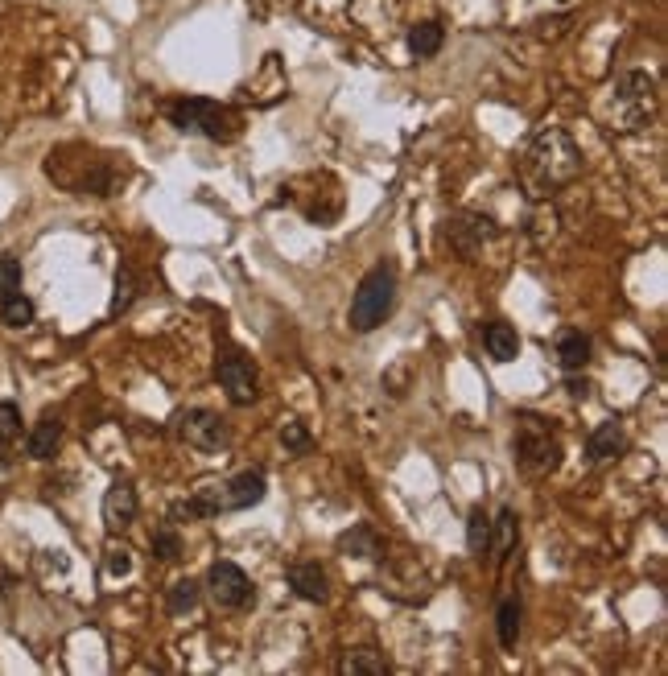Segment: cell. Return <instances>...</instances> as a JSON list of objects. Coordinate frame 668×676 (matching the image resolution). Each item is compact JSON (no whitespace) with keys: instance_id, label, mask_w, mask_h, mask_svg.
<instances>
[{"instance_id":"1","label":"cell","mask_w":668,"mask_h":676,"mask_svg":"<svg viewBox=\"0 0 668 676\" xmlns=\"http://www.w3.org/2000/svg\"><path fill=\"white\" fill-rule=\"evenodd\" d=\"M582 174V149L565 128H545L528 141L524 161H520V178L532 198H549L561 186H570Z\"/></svg>"},{"instance_id":"2","label":"cell","mask_w":668,"mask_h":676,"mask_svg":"<svg viewBox=\"0 0 668 676\" xmlns=\"http://www.w3.org/2000/svg\"><path fill=\"white\" fill-rule=\"evenodd\" d=\"M170 124L186 137H207V141H236L240 137V116L231 112L219 99H203V95H186L170 104Z\"/></svg>"},{"instance_id":"3","label":"cell","mask_w":668,"mask_h":676,"mask_svg":"<svg viewBox=\"0 0 668 676\" xmlns=\"http://www.w3.org/2000/svg\"><path fill=\"white\" fill-rule=\"evenodd\" d=\"M392 306H396V268L392 264H376V268H367L363 273V281H359V289L351 297L347 326L355 334H372L392 318Z\"/></svg>"},{"instance_id":"4","label":"cell","mask_w":668,"mask_h":676,"mask_svg":"<svg viewBox=\"0 0 668 676\" xmlns=\"http://www.w3.org/2000/svg\"><path fill=\"white\" fill-rule=\"evenodd\" d=\"M512 458L524 475H553V470L561 466V442L541 417L524 413L516 421V433H512Z\"/></svg>"},{"instance_id":"5","label":"cell","mask_w":668,"mask_h":676,"mask_svg":"<svg viewBox=\"0 0 668 676\" xmlns=\"http://www.w3.org/2000/svg\"><path fill=\"white\" fill-rule=\"evenodd\" d=\"M54 157H62V161H71V165H75V174L54 178L66 194H116V186H120V169H116L112 157H99V153H87V149H83L87 161H75L66 145L54 149Z\"/></svg>"},{"instance_id":"6","label":"cell","mask_w":668,"mask_h":676,"mask_svg":"<svg viewBox=\"0 0 668 676\" xmlns=\"http://www.w3.org/2000/svg\"><path fill=\"white\" fill-rule=\"evenodd\" d=\"M170 429H174L178 442H186L198 454H223L231 446L227 421L219 413H211V409H186V413H178L170 421Z\"/></svg>"},{"instance_id":"7","label":"cell","mask_w":668,"mask_h":676,"mask_svg":"<svg viewBox=\"0 0 668 676\" xmlns=\"http://www.w3.org/2000/svg\"><path fill=\"white\" fill-rule=\"evenodd\" d=\"M615 104H619V128H644L656 112V79L648 71H627L615 83Z\"/></svg>"},{"instance_id":"8","label":"cell","mask_w":668,"mask_h":676,"mask_svg":"<svg viewBox=\"0 0 668 676\" xmlns=\"http://www.w3.org/2000/svg\"><path fill=\"white\" fill-rule=\"evenodd\" d=\"M215 380L223 388V396L236 404V409H248V404L260 396V376H256V363L236 351V347H227L219 359H215Z\"/></svg>"},{"instance_id":"9","label":"cell","mask_w":668,"mask_h":676,"mask_svg":"<svg viewBox=\"0 0 668 676\" xmlns=\"http://www.w3.org/2000/svg\"><path fill=\"white\" fill-rule=\"evenodd\" d=\"M207 590L219 611H248V606H256V586L236 561H215L207 569Z\"/></svg>"},{"instance_id":"10","label":"cell","mask_w":668,"mask_h":676,"mask_svg":"<svg viewBox=\"0 0 668 676\" xmlns=\"http://www.w3.org/2000/svg\"><path fill=\"white\" fill-rule=\"evenodd\" d=\"M99 512H104V528L116 536V532H128L132 524H137V512H141V503H137V487H132L128 479H116L108 491H104V503H99Z\"/></svg>"},{"instance_id":"11","label":"cell","mask_w":668,"mask_h":676,"mask_svg":"<svg viewBox=\"0 0 668 676\" xmlns=\"http://www.w3.org/2000/svg\"><path fill=\"white\" fill-rule=\"evenodd\" d=\"M495 240V223L491 219H479V215H458L446 223V244L462 256V260H475L479 248Z\"/></svg>"},{"instance_id":"12","label":"cell","mask_w":668,"mask_h":676,"mask_svg":"<svg viewBox=\"0 0 668 676\" xmlns=\"http://www.w3.org/2000/svg\"><path fill=\"white\" fill-rule=\"evenodd\" d=\"M285 582L302 602H318L322 606L330 598V578H326V569L318 561H293L285 569Z\"/></svg>"},{"instance_id":"13","label":"cell","mask_w":668,"mask_h":676,"mask_svg":"<svg viewBox=\"0 0 668 676\" xmlns=\"http://www.w3.org/2000/svg\"><path fill=\"white\" fill-rule=\"evenodd\" d=\"M627 454V433H623V421H603L594 433H590V442H586V458L590 462H615Z\"/></svg>"},{"instance_id":"14","label":"cell","mask_w":668,"mask_h":676,"mask_svg":"<svg viewBox=\"0 0 668 676\" xmlns=\"http://www.w3.org/2000/svg\"><path fill=\"white\" fill-rule=\"evenodd\" d=\"M520 545V516H516V507H499V516L491 520V549L495 553V565H508V557L516 553Z\"/></svg>"},{"instance_id":"15","label":"cell","mask_w":668,"mask_h":676,"mask_svg":"<svg viewBox=\"0 0 668 676\" xmlns=\"http://www.w3.org/2000/svg\"><path fill=\"white\" fill-rule=\"evenodd\" d=\"M590 359H594L590 334H582V330H561L557 334V363H561V371H586Z\"/></svg>"},{"instance_id":"16","label":"cell","mask_w":668,"mask_h":676,"mask_svg":"<svg viewBox=\"0 0 668 676\" xmlns=\"http://www.w3.org/2000/svg\"><path fill=\"white\" fill-rule=\"evenodd\" d=\"M520 631H524V606H520V598H504L495 606V635H499V648L504 652H516V644H520Z\"/></svg>"},{"instance_id":"17","label":"cell","mask_w":668,"mask_h":676,"mask_svg":"<svg viewBox=\"0 0 668 676\" xmlns=\"http://www.w3.org/2000/svg\"><path fill=\"white\" fill-rule=\"evenodd\" d=\"M483 347H487V355L495 363H512L520 355V334L508 322H487L483 326Z\"/></svg>"},{"instance_id":"18","label":"cell","mask_w":668,"mask_h":676,"mask_svg":"<svg viewBox=\"0 0 668 676\" xmlns=\"http://www.w3.org/2000/svg\"><path fill=\"white\" fill-rule=\"evenodd\" d=\"M58 446H62V417H58V413H46L38 425H33V433H29V458L46 462V458L58 454Z\"/></svg>"},{"instance_id":"19","label":"cell","mask_w":668,"mask_h":676,"mask_svg":"<svg viewBox=\"0 0 668 676\" xmlns=\"http://www.w3.org/2000/svg\"><path fill=\"white\" fill-rule=\"evenodd\" d=\"M388 672H392L388 660L372 648H355L339 660V676H388Z\"/></svg>"},{"instance_id":"20","label":"cell","mask_w":668,"mask_h":676,"mask_svg":"<svg viewBox=\"0 0 668 676\" xmlns=\"http://www.w3.org/2000/svg\"><path fill=\"white\" fill-rule=\"evenodd\" d=\"M442 42H446V29L438 25V21H417L413 29H409V50H413V58H433L442 50Z\"/></svg>"},{"instance_id":"21","label":"cell","mask_w":668,"mask_h":676,"mask_svg":"<svg viewBox=\"0 0 668 676\" xmlns=\"http://www.w3.org/2000/svg\"><path fill=\"white\" fill-rule=\"evenodd\" d=\"M33 301L17 289V293H0V322H5L9 330H25V326H33Z\"/></svg>"},{"instance_id":"22","label":"cell","mask_w":668,"mask_h":676,"mask_svg":"<svg viewBox=\"0 0 668 676\" xmlns=\"http://www.w3.org/2000/svg\"><path fill=\"white\" fill-rule=\"evenodd\" d=\"M198 598H203V586H198L194 578H178L170 586V594H165V611H170L174 619H182V615H190L194 606H198Z\"/></svg>"},{"instance_id":"23","label":"cell","mask_w":668,"mask_h":676,"mask_svg":"<svg viewBox=\"0 0 668 676\" xmlns=\"http://www.w3.org/2000/svg\"><path fill=\"white\" fill-rule=\"evenodd\" d=\"M339 553H343V557H376V553H380V536L367 528V524H355L351 532L339 536Z\"/></svg>"},{"instance_id":"24","label":"cell","mask_w":668,"mask_h":676,"mask_svg":"<svg viewBox=\"0 0 668 676\" xmlns=\"http://www.w3.org/2000/svg\"><path fill=\"white\" fill-rule=\"evenodd\" d=\"M466 549L475 557H483L491 549V516L483 507H471V516H466Z\"/></svg>"},{"instance_id":"25","label":"cell","mask_w":668,"mask_h":676,"mask_svg":"<svg viewBox=\"0 0 668 676\" xmlns=\"http://www.w3.org/2000/svg\"><path fill=\"white\" fill-rule=\"evenodd\" d=\"M153 553H157V561H178L182 557V536H178V524H161L157 532H153Z\"/></svg>"},{"instance_id":"26","label":"cell","mask_w":668,"mask_h":676,"mask_svg":"<svg viewBox=\"0 0 668 676\" xmlns=\"http://www.w3.org/2000/svg\"><path fill=\"white\" fill-rule=\"evenodd\" d=\"M132 301H137V277H132V268L120 264L116 268V293H112V314H124Z\"/></svg>"},{"instance_id":"27","label":"cell","mask_w":668,"mask_h":676,"mask_svg":"<svg viewBox=\"0 0 668 676\" xmlns=\"http://www.w3.org/2000/svg\"><path fill=\"white\" fill-rule=\"evenodd\" d=\"M281 446H285L289 454H306V450L314 446V437H310L306 421H297V417H289V421L281 425Z\"/></svg>"},{"instance_id":"28","label":"cell","mask_w":668,"mask_h":676,"mask_svg":"<svg viewBox=\"0 0 668 676\" xmlns=\"http://www.w3.org/2000/svg\"><path fill=\"white\" fill-rule=\"evenodd\" d=\"M21 409L13 400H0V446H13L17 437H21Z\"/></svg>"},{"instance_id":"29","label":"cell","mask_w":668,"mask_h":676,"mask_svg":"<svg viewBox=\"0 0 668 676\" xmlns=\"http://www.w3.org/2000/svg\"><path fill=\"white\" fill-rule=\"evenodd\" d=\"M21 260L9 256V252H0V293H17L21 289Z\"/></svg>"},{"instance_id":"30","label":"cell","mask_w":668,"mask_h":676,"mask_svg":"<svg viewBox=\"0 0 668 676\" xmlns=\"http://www.w3.org/2000/svg\"><path fill=\"white\" fill-rule=\"evenodd\" d=\"M104 569H108V578H128L132 573V553L124 545H112L108 557H104Z\"/></svg>"},{"instance_id":"31","label":"cell","mask_w":668,"mask_h":676,"mask_svg":"<svg viewBox=\"0 0 668 676\" xmlns=\"http://www.w3.org/2000/svg\"><path fill=\"white\" fill-rule=\"evenodd\" d=\"M565 392H570L574 400H586L590 396V380L582 376V371H565Z\"/></svg>"},{"instance_id":"32","label":"cell","mask_w":668,"mask_h":676,"mask_svg":"<svg viewBox=\"0 0 668 676\" xmlns=\"http://www.w3.org/2000/svg\"><path fill=\"white\" fill-rule=\"evenodd\" d=\"M557 5H570V0H557Z\"/></svg>"}]
</instances>
